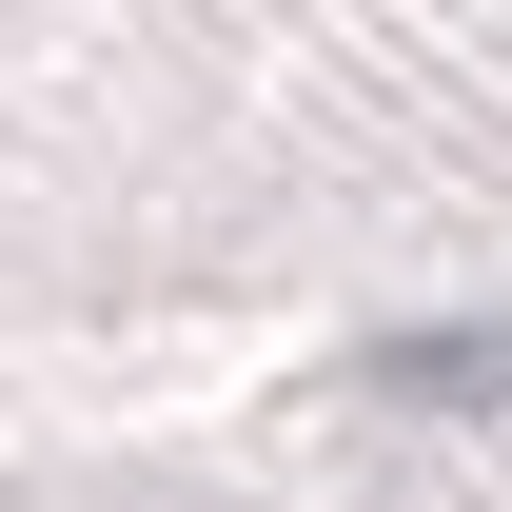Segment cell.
Here are the masks:
<instances>
[{
  "label": "cell",
  "mask_w": 512,
  "mask_h": 512,
  "mask_svg": "<svg viewBox=\"0 0 512 512\" xmlns=\"http://www.w3.org/2000/svg\"><path fill=\"white\" fill-rule=\"evenodd\" d=\"M375 394H512V335H414V355H375Z\"/></svg>",
  "instance_id": "6da1fadb"
}]
</instances>
